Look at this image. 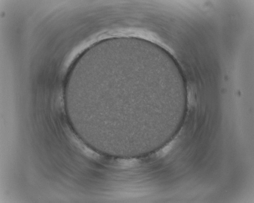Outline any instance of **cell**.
Returning a JSON list of instances; mask_svg holds the SVG:
<instances>
[{"mask_svg":"<svg viewBox=\"0 0 254 203\" xmlns=\"http://www.w3.org/2000/svg\"><path fill=\"white\" fill-rule=\"evenodd\" d=\"M120 165L122 167H132L137 163V161L135 159L122 160L119 162Z\"/></svg>","mask_w":254,"mask_h":203,"instance_id":"1","label":"cell"},{"mask_svg":"<svg viewBox=\"0 0 254 203\" xmlns=\"http://www.w3.org/2000/svg\"><path fill=\"white\" fill-rule=\"evenodd\" d=\"M171 147H172L171 143H169L168 145H166L165 147H164L161 150V153H160V155H162V156L166 155L171 150Z\"/></svg>","mask_w":254,"mask_h":203,"instance_id":"2","label":"cell"}]
</instances>
